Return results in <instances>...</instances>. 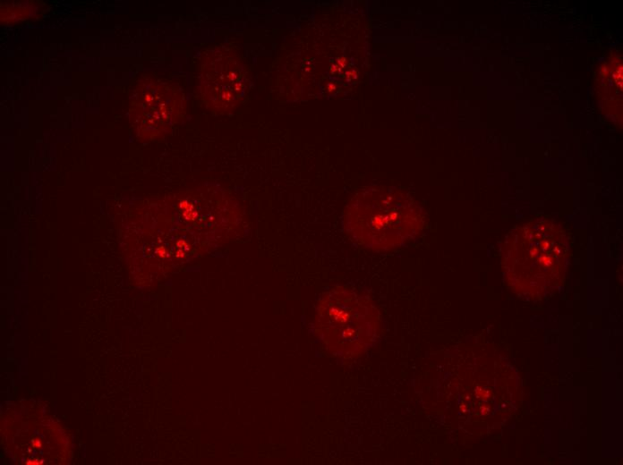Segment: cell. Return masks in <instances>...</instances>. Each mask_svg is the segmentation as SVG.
Segmentation results:
<instances>
[{"mask_svg": "<svg viewBox=\"0 0 623 465\" xmlns=\"http://www.w3.org/2000/svg\"><path fill=\"white\" fill-rule=\"evenodd\" d=\"M343 225L356 243L390 251L410 242L425 226L422 207L404 193L374 188L357 194L344 210Z\"/></svg>", "mask_w": 623, "mask_h": 465, "instance_id": "cell-1", "label": "cell"}, {"mask_svg": "<svg viewBox=\"0 0 623 465\" xmlns=\"http://www.w3.org/2000/svg\"><path fill=\"white\" fill-rule=\"evenodd\" d=\"M504 261L508 268L530 271L533 276L554 275L561 270L568 252L565 230L548 218H535L516 226L504 241Z\"/></svg>", "mask_w": 623, "mask_h": 465, "instance_id": "cell-2", "label": "cell"}, {"mask_svg": "<svg viewBox=\"0 0 623 465\" xmlns=\"http://www.w3.org/2000/svg\"><path fill=\"white\" fill-rule=\"evenodd\" d=\"M201 98L211 111L228 114L238 108L248 87V69L235 50L217 47L201 63L197 82Z\"/></svg>", "mask_w": 623, "mask_h": 465, "instance_id": "cell-3", "label": "cell"}, {"mask_svg": "<svg viewBox=\"0 0 623 465\" xmlns=\"http://www.w3.org/2000/svg\"><path fill=\"white\" fill-rule=\"evenodd\" d=\"M320 320L337 333L358 356L371 343L380 329L379 310L365 295L336 291L320 307Z\"/></svg>", "mask_w": 623, "mask_h": 465, "instance_id": "cell-4", "label": "cell"}, {"mask_svg": "<svg viewBox=\"0 0 623 465\" xmlns=\"http://www.w3.org/2000/svg\"><path fill=\"white\" fill-rule=\"evenodd\" d=\"M181 89L168 80L144 77L132 90L130 120L137 131L157 136L169 131L184 113Z\"/></svg>", "mask_w": 623, "mask_h": 465, "instance_id": "cell-5", "label": "cell"}]
</instances>
